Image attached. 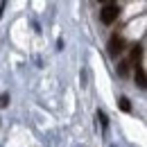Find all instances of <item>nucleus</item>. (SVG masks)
<instances>
[{
    "label": "nucleus",
    "instance_id": "1",
    "mask_svg": "<svg viewBox=\"0 0 147 147\" xmlns=\"http://www.w3.org/2000/svg\"><path fill=\"white\" fill-rule=\"evenodd\" d=\"M118 16H120V7H118V2H107V5L102 7V11H100V20H102L104 25L115 23Z\"/></svg>",
    "mask_w": 147,
    "mask_h": 147
},
{
    "label": "nucleus",
    "instance_id": "9",
    "mask_svg": "<svg viewBox=\"0 0 147 147\" xmlns=\"http://www.w3.org/2000/svg\"><path fill=\"white\" fill-rule=\"evenodd\" d=\"M102 5H107V2H118V0H100Z\"/></svg>",
    "mask_w": 147,
    "mask_h": 147
},
{
    "label": "nucleus",
    "instance_id": "2",
    "mask_svg": "<svg viewBox=\"0 0 147 147\" xmlns=\"http://www.w3.org/2000/svg\"><path fill=\"white\" fill-rule=\"evenodd\" d=\"M109 55L111 57H118V55H122L125 52V38L122 36H118V34H113V36L109 38Z\"/></svg>",
    "mask_w": 147,
    "mask_h": 147
},
{
    "label": "nucleus",
    "instance_id": "3",
    "mask_svg": "<svg viewBox=\"0 0 147 147\" xmlns=\"http://www.w3.org/2000/svg\"><path fill=\"white\" fill-rule=\"evenodd\" d=\"M134 77H136V86L143 91V88H145V82H147V79H145V68H143L140 63H136V75H134Z\"/></svg>",
    "mask_w": 147,
    "mask_h": 147
},
{
    "label": "nucleus",
    "instance_id": "5",
    "mask_svg": "<svg viewBox=\"0 0 147 147\" xmlns=\"http://www.w3.org/2000/svg\"><path fill=\"white\" fill-rule=\"evenodd\" d=\"M97 120L102 122V127H104V129L109 127V120H107V113H104V111H97Z\"/></svg>",
    "mask_w": 147,
    "mask_h": 147
},
{
    "label": "nucleus",
    "instance_id": "6",
    "mask_svg": "<svg viewBox=\"0 0 147 147\" xmlns=\"http://www.w3.org/2000/svg\"><path fill=\"white\" fill-rule=\"evenodd\" d=\"M127 66H129L127 61H122V63H118V73H120V77H125V75L129 73V68H127Z\"/></svg>",
    "mask_w": 147,
    "mask_h": 147
},
{
    "label": "nucleus",
    "instance_id": "7",
    "mask_svg": "<svg viewBox=\"0 0 147 147\" xmlns=\"http://www.w3.org/2000/svg\"><path fill=\"white\" fill-rule=\"evenodd\" d=\"M120 109L122 111H131V104H129L127 97H120Z\"/></svg>",
    "mask_w": 147,
    "mask_h": 147
},
{
    "label": "nucleus",
    "instance_id": "4",
    "mask_svg": "<svg viewBox=\"0 0 147 147\" xmlns=\"http://www.w3.org/2000/svg\"><path fill=\"white\" fill-rule=\"evenodd\" d=\"M143 57V45H136L134 50H131V61L134 63H138V59Z\"/></svg>",
    "mask_w": 147,
    "mask_h": 147
},
{
    "label": "nucleus",
    "instance_id": "8",
    "mask_svg": "<svg viewBox=\"0 0 147 147\" xmlns=\"http://www.w3.org/2000/svg\"><path fill=\"white\" fill-rule=\"evenodd\" d=\"M7 102H9V95H7V93H2V95H0V109H2V107H7Z\"/></svg>",
    "mask_w": 147,
    "mask_h": 147
}]
</instances>
